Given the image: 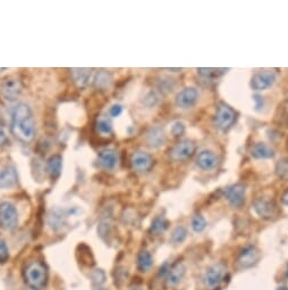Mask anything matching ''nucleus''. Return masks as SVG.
Masks as SVG:
<instances>
[{
    "instance_id": "1",
    "label": "nucleus",
    "mask_w": 288,
    "mask_h": 290,
    "mask_svg": "<svg viewBox=\"0 0 288 290\" xmlns=\"http://www.w3.org/2000/svg\"><path fill=\"white\" fill-rule=\"evenodd\" d=\"M12 132L17 139L30 142L35 137L37 126L31 108L26 104H18L12 114Z\"/></svg>"
},
{
    "instance_id": "2",
    "label": "nucleus",
    "mask_w": 288,
    "mask_h": 290,
    "mask_svg": "<svg viewBox=\"0 0 288 290\" xmlns=\"http://www.w3.org/2000/svg\"><path fill=\"white\" fill-rule=\"evenodd\" d=\"M25 280L33 290H43L47 286L48 274L45 265L32 262L25 269Z\"/></svg>"
},
{
    "instance_id": "3",
    "label": "nucleus",
    "mask_w": 288,
    "mask_h": 290,
    "mask_svg": "<svg viewBox=\"0 0 288 290\" xmlns=\"http://www.w3.org/2000/svg\"><path fill=\"white\" fill-rule=\"evenodd\" d=\"M235 120H236V113L234 109L224 103L219 104L214 117L215 126L222 131H227L232 127Z\"/></svg>"
},
{
    "instance_id": "4",
    "label": "nucleus",
    "mask_w": 288,
    "mask_h": 290,
    "mask_svg": "<svg viewBox=\"0 0 288 290\" xmlns=\"http://www.w3.org/2000/svg\"><path fill=\"white\" fill-rule=\"evenodd\" d=\"M18 224V213L15 206L8 202L0 204V227L5 230L15 229Z\"/></svg>"
},
{
    "instance_id": "5",
    "label": "nucleus",
    "mask_w": 288,
    "mask_h": 290,
    "mask_svg": "<svg viewBox=\"0 0 288 290\" xmlns=\"http://www.w3.org/2000/svg\"><path fill=\"white\" fill-rule=\"evenodd\" d=\"M22 83L21 80L14 77H9L5 79L2 85H0V93L4 99H6L7 102H14L20 97L22 92Z\"/></svg>"
},
{
    "instance_id": "6",
    "label": "nucleus",
    "mask_w": 288,
    "mask_h": 290,
    "mask_svg": "<svg viewBox=\"0 0 288 290\" xmlns=\"http://www.w3.org/2000/svg\"><path fill=\"white\" fill-rule=\"evenodd\" d=\"M225 272H226V266L223 263H215L209 266V268L206 269L203 277L204 284L208 288L217 287L218 284L222 282Z\"/></svg>"
},
{
    "instance_id": "7",
    "label": "nucleus",
    "mask_w": 288,
    "mask_h": 290,
    "mask_svg": "<svg viewBox=\"0 0 288 290\" xmlns=\"http://www.w3.org/2000/svg\"><path fill=\"white\" fill-rule=\"evenodd\" d=\"M200 92L194 87H189L182 90L176 97V105L182 109H190L199 101Z\"/></svg>"
},
{
    "instance_id": "8",
    "label": "nucleus",
    "mask_w": 288,
    "mask_h": 290,
    "mask_svg": "<svg viewBox=\"0 0 288 290\" xmlns=\"http://www.w3.org/2000/svg\"><path fill=\"white\" fill-rule=\"evenodd\" d=\"M253 208L258 215L265 220H270L277 214L276 204L267 198H258L257 201H254Z\"/></svg>"
},
{
    "instance_id": "9",
    "label": "nucleus",
    "mask_w": 288,
    "mask_h": 290,
    "mask_svg": "<svg viewBox=\"0 0 288 290\" xmlns=\"http://www.w3.org/2000/svg\"><path fill=\"white\" fill-rule=\"evenodd\" d=\"M195 151L194 142L189 139L182 140L172 147L170 150V157L174 160H183L191 157Z\"/></svg>"
},
{
    "instance_id": "10",
    "label": "nucleus",
    "mask_w": 288,
    "mask_h": 290,
    "mask_svg": "<svg viewBox=\"0 0 288 290\" xmlns=\"http://www.w3.org/2000/svg\"><path fill=\"white\" fill-rule=\"evenodd\" d=\"M245 187L241 183H237L230 185V187L225 190V197L227 198L230 205L238 208L245 202Z\"/></svg>"
},
{
    "instance_id": "11",
    "label": "nucleus",
    "mask_w": 288,
    "mask_h": 290,
    "mask_svg": "<svg viewBox=\"0 0 288 290\" xmlns=\"http://www.w3.org/2000/svg\"><path fill=\"white\" fill-rule=\"evenodd\" d=\"M277 74L272 71H263L253 75L251 81V87L254 90H266L270 88L276 82Z\"/></svg>"
},
{
    "instance_id": "12",
    "label": "nucleus",
    "mask_w": 288,
    "mask_h": 290,
    "mask_svg": "<svg viewBox=\"0 0 288 290\" xmlns=\"http://www.w3.org/2000/svg\"><path fill=\"white\" fill-rule=\"evenodd\" d=\"M167 141L165 130L160 126H152L146 135V142L150 148H160Z\"/></svg>"
},
{
    "instance_id": "13",
    "label": "nucleus",
    "mask_w": 288,
    "mask_h": 290,
    "mask_svg": "<svg viewBox=\"0 0 288 290\" xmlns=\"http://www.w3.org/2000/svg\"><path fill=\"white\" fill-rule=\"evenodd\" d=\"M260 260V253L254 246H247L242 250V253L238 256V264L241 268L247 269L256 265L258 261Z\"/></svg>"
},
{
    "instance_id": "14",
    "label": "nucleus",
    "mask_w": 288,
    "mask_h": 290,
    "mask_svg": "<svg viewBox=\"0 0 288 290\" xmlns=\"http://www.w3.org/2000/svg\"><path fill=\"white\" fill-rule=\"evenodd\" d=\"M98 159H99V164L107 171H114L118 166V162H119L117 151L114 149L101 150L99 153Z\"/></svg>"
},
{
    "instance_id": "15",
    "label": "nucleus",
    "mask_w": 288,
    "mask_h": 290,
    "mask_svg": "<svg viewBox=\"0 0 288 290\" xmlns=\"http://www.w3.org/2000/svg\"><path fill=\"white\" fill-rule=\"evenodd\" d=\"M152 163L153 159L151 157V155L144 153V151H136V153H134L131 157L132 168L137 171V172L148 171L152 166Z\"/></svg>"
},
{
    "instance_id": "16",
    "label": "nucleus",
    "mask_w": 288,
    "mask_h": 290,
    "mask_svg": "<svg viewBox=\"0 0 288 290\" xmlns=\"http://www.w3.org/2000/svg\"><path fill=\"white\" fill-rule=\"evenodd\" d=\"M186 274V268L183 263H176L171 266L167 274V286L168 287H176L182 282Z\"/></svg>"
},
{
    "instance_id": "17",
    "label": "nucleus",
    "mask_w": 288,
    "mask_h": 290,
    "mask_svg": "<svg viewBox=\"0 0 288 290\" xmlns=\"http://www.w3.org/2000/svg\"><path fill=\"white\" fill-rule=\"evenodd\" d=\"M17 180V172L14 166H5V168L0 169V188L2 189L15 187Z\"/></svg>"
},
{
    "instance_id": "18",
    "label": "nucleus",
    "mask_w": 288,
    "mask_h": 290,
    "mask_svg": "<svg viewBox=\"0 0 288 290\" xmlns=\"http://www.w3.org/2000/svg\"><path fill=\"white\" fill-rule=\"evenodd\" d=\"M196 165L204 171L213 170L218 165L217 155L211 150H202L196 157Z\"/></svg>"
},
{
    "instance_id": "19",
    "label": "nucleus",
    "mask_w": 288,
    "mask_h": 290,
    "mask_svg": "<svg viewBox=\"0 0 288 290\" xmlns=\"http://www.w3.org/2000/svg\"><path fill=\"white\" fill-rule=\"evenodd\" d=\"M251 155L257 159L272 158L275 156V150L265 142H258L251 149Z\"/></svg>"
},
{
    "instance_id": "20",
    "label": "nucleus",
    "mask_w": 288,
    "mask_h": 290,
    "mask_svg": "<svg viewBox=\"0 0 288 290\" xmlns=\"http://www.w3.org/2000/svg\"><path fill=\"white\" fill-rule=\"evenodd\" d=\"M113 84V75L107 71H99L93 77V85L99 90H107Z\"/></svg>"
},
{
    "instance_id": "21",
    "label": "nucleus",
    "mask_w": 288,
    "mask_h": 290,
    "mask_svg": "<svg viewBox=\"0 0 288 290\" xmlns=\"http://www.w3.org/2000/svg\"><path fill=\"white\" fill-rule=\"evenodd\" d=\"M70 74L78 87H85L91 78V71L89 69H73L70 70Z\"/></svg>"
},
{
    "instance_id": "22",
    "label": "nucleus",
    "mask_w": 288,
    "mask_h": 290,
    "mask_svg": "<svg viewBox=\"0 0 288 290\" xmlns=\"http://www.w3.org/2000/svg\"><path fill=\"white\" fill-rule=\"evenodd\" d=\"M62 159L59 155H54L47 162V172L52 179H57L61 173Z\"/></svg>"
},
{
    "instance_id": "23",
    "label": "nucleus",
    "mask_w": 288,
    "mask_h": 290,
    "mask_svg": "<svg viewBox=\"0 0 288 290\" xmlns=\"http://www.w3.org/2000/svg\"><path fill=\"white\" fill-rule=\"evenodd\" d=\"M153 265V259L148 250H142L137 256V266L142 272H147Z\"/></svg>"
},
{
    "instance_id": "24",
    "label": "nucleus",
    "mask_w": 288,
    "mask_h": 290,
    "mask_svg": "<svg viewBox=\"0 0 288 290\" xmlns=\"http://www.w3.org/2000/svg\"><path fill=\"white\" fill-rule=\"evenodd\" d=\"M186 237H187L186 228L179 225V227L175 228L174 231H172L171 237H170V241L174 245H179V244H182V242H184V240L186 239Z\"/></svg>"
},
{
    "instance_id": "25",
    "label": "nucleus",
    "mask_w": 288,
    "mask_h": 290,
    "mask_svg": "<svg viewBox=\"0 0 288 290\" xmlns=\"http://www.w3.org/2000/svg\"><path fill=\"white\" fill-rule=\"evenodd\" d=\"M168 228V222L164 216H158L152 222L151 232L155 235H160L161 232H165Z\"/></svg>"
},
{
    "instance_id": "26",
    "label": "nucleus",
    "mask_w": 288,
    "mask_h": 290,
    "mask_svg": "<svg viewBox=\"0 0 288 290\" xmlns=\"http://www.w3.org/2000/svg\"><path fill=\"white\" fill-rule=\"evenodd\" d=\"M227 71L228 70L226 69H198V73L203 78L215 79L218 77H222Z\"/></svg>"
},
{
    "instance_id": "27",
    "label": "nucleus",
    "mask_w": 288,
    "mask_h": 290,
    "mask_svg": "<svg viewBox=\"0 0 288 290\" xmlns=\"http://www.w3.org/2000/svg\"><path fill=\"white\" fill-rule=\"evenodd\" d=\"M276 174L278 178L288 181V158H281L276 165Z\"/></svg>"
},
{
    "instance_id": "28",
    "label": "nucleus",
    "mask_w": 288,
    "mask_h": 290,
    "mask_svg": "<svg viewBox=\"0 0 288 290\" xmlns=\"http://www.w3.org/2000/svg\"><path fill=\"white\" fill-rule=\"evenodd\" d=\"M191 224H192V229H193V231L196 232V234H200V232H202L206 228V221L203 216L196 215L193 217Z\"/></svg>"
},
{
    "instance_id": "29",
    "label": "nucleus",
    "mask_w": 288,
    "mask_h": 290,
    "mask_svg": "<svg viewBox=\"0 0 288 290\" xmlns=\"http://www.w3.org/2000/svg\"><path fill=\"white\" fill-rule=\"evenodd\" d=\"M97 129L101 135H110L113 132V126L107 118H101L97 123Z\"/></svg>"
},
{
    "instance_id": "30",
    "label": "nucleus",
    "mask_w": 288,
    "mask_h": 290,
    "mask_svg": "<svg viewBox=\"0 0 288 290\" xmlns=\"http://www.w3.org/2000/svg\"><path fill=\"white\" fill-rule=\"evenodd\" d=\"M8 259H9V251L6 242L0 239V263L7 262Z\"/></svg>"
},
{
    "instance_id": "31",
    "label": "nucleus",
    "mask_w": 288,
    "mask_h": 290,
    "mask_svg": "<svg viewBox=\"0 0 288 290\" xmlns=\"http://www.w3.org/2000/svg\"><path fill=\"white\" fill-rule=\"evenodd\" d=\"M185 131V125L182 122H175L171 125V133L174 136H182Z\"/></svg>"
},
{
    "instance_id": "32",
    "label": "nucleus",
    "mask_w": 288,
    "mask_h": 290,
    "mask_svg": "<svg viewBox=\"0 0 288 290\" xmlns=\"http://www.w3.org/2000/svg\"><path fill=\"white\" fill-rule=\"evenodd\" d=\"M158 101H159V98H158L157 96V93L156 92H150V93H148V96L146 97V99H144V102H146V104L148 106H155L156 104L158 103Z\"/></svg>"
},
{
    "instance_id": "33",
    "label": "nucleus",
    "mask_w": 288,
    "mask_h": 290,
    "mask_svg": "<svg viewBox=\"0 0 288 290\" xmlns=\"http://www.w3.org/2000/svg\"><path fill=\"white\" fill-rule=\"evenodd\" d=\"M122 113H123V107L122 105H117V104L116 105L112 106V108H110V111H109V114L112 117H118Z\"/></svg>"
},
{
    "instance_id": "34",
    "label": "nucleus",
    "mask_w": 288,
    "mask_h": 290,
    "mask_svg": "<svg viewBox=\"0 0 288 290\" xmlns=\"http://www.w3.org/2000/svg\"><path fill=\"white\" fill-rule=\"evenodd\" d=\"M7 142H9V139H8L7 135H6V132H5V130L3 129V127L0 126V146L6 145Z\"/></svg>"
},
{
    "instance_id": "35",
    "label": "nucleus",
    "mask_w": 288,
    "mask_h": 290,
    "mask_svg": "<svg viewBox=\"0 0 288 290\" xmlns=\"http://www.w3.org/2000/svg\"><path fill=\"white\" fill-rule=\"evenodd\" d=\"M169 264L168 263H166L164 266H161L160 268V272H159V274L160 275H167L168 274V271H169Z\"/></svg>"
},
{
    "instance_id": "36",
    "label": "nucleus",
    "mask_w": 288,
    "mask_h": 290,
    "mask_svg": "<svg viewBox=\"0 0 288 290\" xmlns=\"http://www.w3.org/2000/svg\"><path fill=\"white\" fill-rule=\"evenodd\" d=\"M282 202H284L285 205H287V206H288V192L285 195L284 198H282Z\"/></svg>"
},
{
    "instance_id": "37",
    "label": "nucleus",
    "mask_w": 288,
    "mask_h": 290,
    "mask_svg": "<svg viewBox=\"0 0 288 290\" xmlns=\"http://www.w3.org/2000/svg\"><path fill=\"white\" fill-rule=\"evenodd\" d=\"M277 290H288V288H287V287H285V286H282V287H279V288H278Z\"/></svg>"
},
{
    "instance_id": "38",
    "label": "nucleus",
    "mask_w": 288,
    "mask_h": 290,
    "mask_svg": "<svg viewBox=\"0 0 288 290\" xmlns=\"http://www.w3.org/2000/svg\"><path fill=\"white\" fill-rule=\"evenodd\" d=\"M286 275H287V278H288V266H287V272H286Z\"/></svg>"
},
{
    "instance_id": "39",
    "label": "nucleus",
    "mask_w": 288,
    "mask_h": 290,
    "mask_svg": "<svg viewBox=\"0 0 288 290\" xmlns=\"http://www.w3.org/2000/svg\"><path fill=\"white\" fill-rule=\"evenodd\" d=\"M133 290H141V289H133Z\"/></svg>"
}]
</instances>
